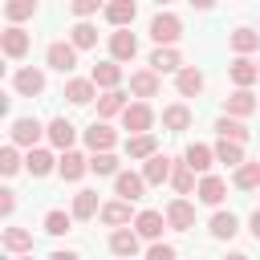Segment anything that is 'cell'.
<instances>
[{"instance_id":"obj_3","label":"cell","mask_w":260,"mask_h":260,"mask_svg":"<svg viewBox=\"0 0 260 260\" xmlns=\"http://www.w3.org/2000/svg\"><path fill=\"white\" fill-rule=\"evenodd\" d=\"M45 134V126L37 122V118H16L12 126H8V138H12V146H28V150H37V138Z\"/></svg>"},{"instance_id":"obj_9","label":"cell","mask_w":260,"mask_h":260,"mask_svg":"<svg viewBox=\"0 0 260 260\" xmlns=\"http://www.w3.org/2000/svg\"><path fill=\"white\" fill-rule=\"evenodd\" d=\"M12 89H16V93H24V98H37V93H45V73H41V69H32V65H24V69H16Z\"/></svg>"},{"instance_id":"obj_39","label":"cell","mask_w":260,"mask_h":260,"mask_svg":"<svg viewBox=\"0 0 260 260\" xmlns=\"http://www.w3.org/2000/svg\"><path fill=\"white\" fill-rule=\"evenodd\" d=\"M171 187H175L179 195H187V191H199V187H195V171H191L187 162H175V175H171Z\"/></svg>"},{"instance_id":"obj_46","label":"cell","mask_w":260,"mask_h":260,"mask_svg":"<svg viewBox=\"0 0 260 260\" xmlns=\"http://www.w3.org/2000/svg\"><path fill=\"white\" fill-rule=\"evenodd\" d=\"M12 211H16V191L4 187V191H0V215H12Z\"/></svg>"},{"instance_id":"obj_27","label":"cell","mask_w":260,"mask_h":260,"mask_svg":"<svg viewBox=\"0 0 260 260\" xmlns=\"http://www.w3.org/2000/svg\"><path fill=\"white\" fill-rule=\"evenodd\" d=\"M150 69H154L158 77H162V73H179V69H183V57H179L175 49H154V53H150Z\"/></svg>"},{"instance_id":"obj_18","label":"cell","mask_w":260,"mask_h":260,"mask_svg":"<svg viewBox=\"0 0 260 260\" xmlns=\"http://www.w3.org/2000/svg\"><path fill=\"white\" fill-rule=\"evenodd\" d=\"M195 195H199V203H207V207H219V203H223V195H228V187H223V179H219V175H203Z\"/></svg>"},{"instance_id":"obj_36","label":"cell","mask_w":260,"mask_h":260,"mask_svg":"<svg viewBox=\"0 0 260 260\" xmlns=\"http://www.w3.org/2000/svg\"><path fill=\"white\" fill-rule=\"evenodd\" d=\"M162 126H167V130H175V134H179V130H187V126H191V110H187V106H179V102H175V106H167V110H162Z\"/></svg>"},{"instance_id":"obj_23","label":"cell","mask_w":260,"mask_h":260,"mask_svg":"<svg viewBox=\"0 0 260 260\" xmlns=\"http://www.w3.org/2000/svg\"><path fill=\"white\" fill-rule=\"evenodd\" d=\"M93 89H98V85H93L89 77H69V81H65V98H69L73 106H89V102H93Z\"/></svg>"},{"instance_id":"obj_32","label":"cell","mask_w":260,"mask_h":260,"mask_svg":"<svg viewBox=\"0 0 260 260\" xmlns=\"http://www.w3.org/2000/svg\"><path fill=\"white\" fill-rule=\"evenodd\" d=\"M102 223H110V228H122V223H130V203H126V199L102 203Z\"/></svg>"},{"instance_id":"obj_16","label":"cell","mask_w":260,"mask_h":260,"mask_svg":"<svg viewBox=\"0 0 260 260\" xmlns=\"http://www.w3.org/2000/svg\"><path fill=\"white\" fill-rule=\"evenodd\" d=\"M89 81L110 93V89H118V81H122V65H118V61H98L93 73H89Z\"/></svg>"},{"instance_id":"obj_22","label":"cell","mask_w":260,"mask_h":260,"mask_svg":"<svg viewBox=\"0 0 260 260\" xmlns=\"http://www.w3.org/2000/svg\"><path fill=\"white\" fill-rule=\"evenodd\" d=\"M183 162H187L191 171L207 175V171H211V162H215V150H211V146H203V142H191V146H187V154H183Z\"/></svg>"},{"instance_id":"obj_15","label":"cell","mask_w":260,"mask_h":260,"mask_svg":"<svg viewBox=\"0 0 260 260\" xmlns=\"http://www.w3.org/2000/svg\"><path fill=\"white\" fill-rule=\"evenodd\" d=\"M110 252H114L118 260H134V252H138V232H134V228H118V232L110 236Z\"/></svg>"},{"instance_id":"obj_51","label":"cell","mask_w":260,"mask_h":260,"mask_svg":"<svg viewBox=\"0 0 260 260\" xmlns=\"http://www.w3.org/2000/svg\"><path fill=\"white\" fill-rule=\"evenodd\" d=\"M256 65H260V61H256Z\"/></svg>"},{"instance_id":"obj_24","label":"cell","mask_w":260,"mask_h":260,"mask_svg":"<svg viewBox=\"0 0 260 260\" xmlns=\"http://www.w3.org/2000/svg\"><path fill=\"white\" fill-rule=\"evenodd\" d=\"M53 167H57V158H53V154H49V150H41V146H37V150H28V154H24V171H28V175H32V179H45V175H49V171H53Z\"/></svg>"},{"instance_id":"obj_34","label":"cell","mask_w":260,"mask_h":260,"mask_svg":"<svg viewBox=\"0 0 260 260\" xmlns=\"http://www.w3.org/2000/svg\"><path fill=\"white\" fill-rule=\"evenodd\" d=\"M69 45H73V49H93V45H98V28L85 24V20H77V24L69 28Z\"/></svg>"},{"instance_id":"obj_2","label":"cell","mask_w":260,"mask_h":260,"mask_svg":"<svg viewBox=\"0 0 260 260\" xmlns=\"http://www.w3.org/2000/svg\"><path fill=\"white\" fill-rule=\"evenodd\" d=\"M122 126L130 130V138H134V134H150V126H154V110H150V102H130L126 114H122Z\"/></svg>"},{"instance_id":"obj_6","label":"cell","mask_w":260,"mask_h":260,"mask_svg":"<svg viewBox=\"0 0 260 260\" xmlns=\"http://www.w3.org/2000/svg\"><path fill=\"white\" fill-rule=\"evenodd\" d=\"M162 228H167V215H162V211H138V215H134V232H138V240L158 244V240H162Z\"/></svg>"},{"instance_id":"obj_31","label":"cell","mask_w":260,"mask_h":260,"mask_svg":"<svg viewBox=\"0 0 260 260\" xmlns=\"http://www.w3.org/2000/svg\"><path fill=\"white\" fill-rule=\"evenodd\" d=\"M4 248L16 252V256H28L32 252V232L28 228H4Z\"/></svg>"},{"instance_id":"obj_43","label":"cell","mask_w":260,"mask_h":260,"mask_svg":"<svg viewBox=\"0 0 260 260\" xmlns=\"http://www.w3.org/2000/svg\"><path fill=\"white\" fill-rule=\"evenodd\" d=\"M0 171H4V175H16V171H20V154H16V146H4V150H0Z\"/></svg>"},{"instance_id":"obj_37","label":"cell","mask_w":260,"mask_h":260,"mask_svg":"<svg viewBox=\"0 0 260 260\" xmlns=\"http://www.w3.org/2000/svg\"><path fill=\"white\" fill-rule=\"evenodd\" d=\"M215 162H228V167L240 171L248 158H244V146H240V142H223V138H219V146H215Z\"/></svg>"},{"instance_id":"obj_11","label":"cell","mask_w":260,"mask_h":260,"mask_svg":"<svg viewBox=\"0 0 260 260\" xmlns=\"http://www.w3.org/2000/svg\"><path fill=\"white\" fill-rule=\"evenodd\" d=\"M45 134H49V142H53V146L65 154V150L73 146V138H77V126H73L69 118H53V122L45 126Z\"/></svg>"},{"instance_id":"obj_5","label":"cell","mask_w":260,"mask_h":260,"mask_svg":"<svg viewBox=\"0 0 260 260\" xmlns=\"http://www.w3.org/2000/svg\"><path fill=\"white\" fill-rule=\"evenodd\" d=\"M45 61H49V69H57V73H73V65H77V49H73L69 41H53V45L45 49Z\"/></svg>"},{"instance_id":"obj_35","label":"cell","mask_w":260,"mask_h":260,"mask_svg":"<svg viewBox=\"0 0 260 260\" xmlns=\"http://www.w3.org/2000/svg\"><path fill=\"white\" fill-rule=\"evenodd\" d=\"M228 41H232V49H236L240 57H244V53H252V49H260V32H256V28H232V37H228Z\"/></svg>"},{"instance_id":"obj_4","label":"cell","mask_w":260,"mask_h":260,"mask_svg":"<svg viewBox=\"0 0 260 260\" xmlns=\"http://www.w3.org/2000/svg\"><path fill=\"white\" fill-rule=\"evenodd\" d=\"M28 45H32V37H28L20 24H8V28L0 32V49H4V57H12V61H20V57L28 53Z\"/></svg>"},{"instance_id":"obj_28","label":"cell","mask_w":260,"mask_h":260,"mask_svg":"<svg viewBox=\"0 0 260 260\" xmlns=\"http://www.w3.org/2000/svg\"><path fill=\"white\" fill-rule=\"evenodd\" d=\"M126 106H130L126 93H122V89H110V93L98 98V118L106 122V118H114V114H126Z\"/></svg>"},{"instance_id":"obj_30","label":"cell","mask_w":260,"mask_h":260,"mask_svg":"<svg viewBox=\"0 0 260 260\" xmlns=\"http://www.w3.org/2000/svg\"><path fill=\"white\" fill-rule=\"evenodd\" d=\"M126 154L130 158H154L158 154V138L154 134H134V138H126Z\"/></svg>"},{"instance_id":"obj_44","label":"cell","mask_w":260,"mask_h":260,"mask_svg":"<svg viewBox=\"0 0 260 260\" xmlns=\"http://www.w3.org/2000/svg\"><path fill=\"white\" fill-rule=\"evenodd\" d=\"M146 260H175V248H171V244H150Z\"/></svg>"},{"instance_id":"obj_8","label":"cell","mask_w":260,"mask_h":260,"mask_svg":"<svg viewBox=\"0 0 260 260\" xmlns=\"http://www.w3.org/2000/svg\"><path fill=\"white\" fill-rule=\"evenodd\" d=\"M134 53H138V41H134V32L130 28H118V32H110V61H134Z\"/></svg>"},{"instance_id":"obj_50","label":"cell","mask_w":260,"mask_h":260,"mask_svg":"<svg viewBox=\"0 0 260 260\" xmlns=\"http://www.w3.org/2000/svg\"><path fill=\"white\" fill-rule=\"evenodd\" d=\"M20 260H32V256H20Z\"/></svg>"},{"instance_id":"obj_29","label":"cell","mask_w":260,"mask_h":260,"mask_svg":"<svg viewBox=\"0 0 260 260\" xmlns=\"http://www.w3.org/2000/svg\"><path fill=\"white\" fill-rule=\"evenodd\" d=\"M215 134H219L223 142H240V146L248 142V126H244L240 118H228V114H223V118L215 122Z\"/></svg>"},{"instance_id":"obj_47","label":"cell","mask_w":260,"mask_h":260,"mask_svg":"<svg viewBox=\"0 0 260 260\" xmlns=\"http://www.w3.org/2000/svg\"><path fill=\"white\" fill-rule=\"evenodd\" d=\"M248 232H252V236H256V240H260V207H256V211H252V219H248Z\"/></svg>"},{"instance_id":"obj_42","label":"cell","mask_w":260,"mask_h":260,"mask_svg":"<svg viewBox=\"0 0 260 260\" xmlns=\"http://www.w3.org/2000/svg\"><path fill=\"white\" fill-rule=\"evenodd\" d=\"M32 12H37L32 0H8V4H4V16H8V20H28Z\"/></svg>"},{"instance_id":"obj_20","label":"cell","mask_w":260,"mask_h":260,"mask_svg":"<svg viewBox=\"0 0 260 260\" xmlns=\"http://www.w3.org/2000/svg\"><path fill=\"white\" fill-rule=\"evenodd\" d=\"M130 93L142 98V102L154 98V93H158V73H154V69H138V73H130Z\"/></svg>"},{"instance_id":"obj_17","label":"cell","mask_w":260,"mask_h":260,"mask_svg":"<svg viewBox=\"0 0 260 260\" xmlns=\"http://www.w3.org/2000/svg\"><path fill=\"white\" fill-rule=\"evenodd\" d=\"M114 142H118V134H114V130H110L106 122H93V126L85 130V146H89L93 154H106V150H110Z\"/></svg>"},{"instance_id":"obj_40","label":"cell","mask_w":260,"mask_h":260,"mask_svg":"<svg viewBox=\"0 0 260 260\" xmlns=\"http://www.w3.org/2000/svg\"><path fill=\"white\" fill-rule=\"evenodd\" d=\"M89 171H93V175H114V179L122 175V171H118V154H114V150L93 154V158H89Z\"/></svg>"},{"instance_id":"obj_41","label":"cell","mask_w":260,"mask_h":260,"mask_svg":"<svg viewBox=\"0 0 260 260\" xmlns=\"http://www.w3.org/2000/svg\"><path fill=\"white\" fill-rule=\"evenodd\" d=\"M69 228H73V215L57 211V207H53V211H45V232H49V236H65Z\"/></svg>"},{"instance_id":"obj_25","label":"cell","mask_w":260,"mask_h":260,"mask_svg":"<svg viewBox=\"0 0 260 260\" xmlns=\"http://www.w3.org/2000/svg\"><path fill=\"white\" fill-rule=\"evenodd\" d=\"M73 219H93V215H102V203H98V191H77L73 195V211H69Z\"/></svg>"},{"instance_id":"obj_48","label":"cell","mask_w":260,"mask_h":260,"mask_svg":"<svg viewBox=\"0 0 260 260\" xmlns=\"http://www.w3.org/2000/svg\"><path fill=\"white\" fill-rule=\"evenodd\" d=\"M49 260H81V256H77V252H69V248H65V252H53V256H49Z\"/></svg>"},{"instance_id":"obj_13","label":"cell","mask_w":260,"mask_h":260,"mask_svg":"<svg viewBox=\"0 0 260 260\" xmlns=\"http://www.w3.org/2000/svg\"><path fill=\"white\" fill-rule=\"evenodd\" d=\"M167 228H175V232L195 228V207H191L187 199H171V203H167Z\"/></svg>"},{"instance_id":"obj_45","label":"cell","mask_w":260,"mask_h":260,"mask_svg":"<svg viewBox=\"0 0 260 260\" xmlns=\"http://www.w3.org/2000/svg\"><path fill=\"white\" fill-rule=\"evenodd\" d=\"M93 12H98V0H73V16L85 20V16H93Z\"/></svg>"},{"instance_id":"obj_33","label":"cell","mask_w":260,"mask_h":260,"mask_svg":"<svg viewBox=\"0 0 260 260\" xmlns=\"http://www.w3.org/2000/svg\"><path fill=\"white\" fill-rule=\"evenodd\" d=\"M236 232H240V219H236L232 211H215V215H211V236H215V240H232Z\"/></svg>"},{"instance_id":"obj_12","label":"cell","mask_w":260,"mask_h":260,"mask_svg":"<svg viewBox=\"0 0 260 260\" xmlns=\"http://www.w3.org/2000/svg\"><path fill=\"white\" fill-rule=\"evenodd\" d=\"M142 191H146V179H142V175H134V171H122V175L114 179V195H118V199H126V203L142 199Z\"/></svg>"},{"instance_id":"obj_26","label":"cell","mask_w":260,"mask_h":260,"mask_svg":"<svg viewBox=\"0 0 260 260\" xmlns=\"http://www.w3.org/2000/svg\"><path fill=\"white\" fill-rule=\"evenodd\" d=\"M134 12H138L134 0H114V4H106V20H110L114 28H126V24L134 20Z\"/></svg>"},{"instance_id":"obj_49","label":"cell","mask_w":260,"mask_h":260,"mask_svg":"<svg viewBox=\"0 0 260 260\" xmlns=\"http://www.w3.org/2000/svg\"><path fill=\"white\" fill-rule=\"evenodd\" d=\"M223 260H248V256H244V252H232V256H223Z\"/></svg>"},{"instance_id":"obj_21","label":"cell","mask_w":260,"mask_h":260,"mask_svg":"<svg viewBox=\"0 0 260 260\" xmlns=\"http://www.w3.org/2000/svg\"><path fill=\"white\" fill-rule=\"evenodd\" d=\"M175 89H179L183 98H195V93H203V73H199L195 65H183V69L175 73Z\"/></svg>"},{"instance_id":"obj_1","label":"cell","mask_w":260,"mask_h":260,"mask_svg":"<svg viewBox=\"0 0 260 260\" xmlns=\"http://www.w3.org/2000/svg\"><path fill=\"white\" fill-rule=\"evenodd\" d=\"M179 32H183V24H179L175 12H158V16L150 20V37H154L158 49H171V45L179 41Z\"/></svg>"},{"instance_id":"obj_14","label":"cell","mask_w":260,"mask_h":260,"mask_svg":"<svg viewBox=\"0 0 260 260\" xmlns=\"http://www.w3.org/2000/svg\"><path fill=\"white\" fill-rule=\"evenodd\" d=\"M85 171H89V158H81L77 150H65V154L57 158V175H61L65 183H77Z\"/></svg>"},{"instance_id":"obj_38","label":"cell","mask_w":260,"mask_h":260,"mask_svg":"<svg viewBox=\"0 0 260 260\" xmlns=\"http://www.w3.org/2000/svg\"><path fill=\"white\" fill-rule=\"evenodd\" d=\"M232 183H236L240 191H256V187H260V158H256V162H244Z\"/></svg>"},{"instance_id":"obj_7","label":"cell","mask_w":260,"mask_h":260,"mask_svg":"<svg viewBox=\"0 0 260 260\" xmlns=\"http://www.w3.org/2000/svg\"><path fill=\"white\" fill-rule=\"evenodd\" d=\"M171 175H175V158H167V154H154V158L142 162V179H146V187H162Z\"/></svg>"},{"instance_id":"obj_19","label":"cell","mask_w":260,"mask_h":260,"mask_svg":"<svg viewBox=\"0 0 260 260\" xmlns=\"http://www.w3.org/2000/svg\"><path fill=\"white\" fill-rule=\"evenodd\" d=\"M228 73H232V81H236V89H248L252 81H260V65H256V61H248V57H236Z\"/></svg>"},{"instance_id":"obj_10","label":"cell","mask_w":260,"mask_h":260,"mask_svg":"<svg viewBox=\"0 0 260 260\" xmlns=\"http://www.w3.org/2000/svg\"><path fill=\"white\" fill-rule=\"evenodd\" d=\"M223 110H228V118H248L260 110V98L252 89H236L232 98H223Z\"/></svg>"}]
</instances>
